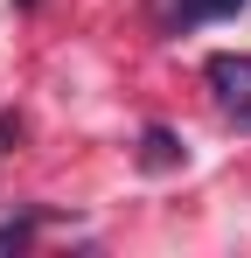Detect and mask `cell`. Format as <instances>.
Returning a JSON list of instances; mask_svg holds the SVG:
<instances>
[{"instance_id":"3957f363","label":"cell","mask_w":251,"mask_h":258,"mask_svg":"<svg viewBox=\"0 0 251 258\" xmlns=\"http://www.w3.org/2000/svg\"><path fill=\"white\" fill-rule=\"evenodd\" d=\"M181 161H189V147H181V133H174V126H161V119L140 126V174H174Z\"/></svg>"},{"instance_id":"277c9868","label":"cell","mask_w":251,"mask_h":258,"mask_svg":"<svg viewBox=\"0 0 251 258\" xmlns=\"http://www.w3.org/2000/svg\"><path fill=\"white\" fill-rule=\"evenodd\" d=\"M35 244V216H7L0 223V251H28Z\"/></svg>"},{"instance_id":"6da1fadb","label":"cell","mask_w":251,"mask_h":258,"mask_svg":"<svg viewBox=\"0 0 251 258\" xmlns=\"http://www.w3.org/2000/svg\"><path fill=\"white\" fill-rule=\"evenodd\" d=\"M244 0H147V21L161 28V35H189V28H203V21H223V14H237Z\"/></svg>"},{"instance_id":"7a4b0ae2","label":"cell","mask_w":251,"mask_h":258,"mask_svg":"<svg viewBox=\"0 0 251 258\" xmlns=\"http://www.w3.org/2000/svg\"><path fill=\"white\" fill-rule=\"evenodd\" d=\"M203 77H209V91H216L230 112H244V105H251V56H230V49H223V56H209V63H203Z\"/></svg>"},{"instance_id":"5b68a950","label":"cell","mask_w":251,"mask_h":258,"mask_svg":"<svg viewBox=\"0 0 251 258\" xmlns=\"http://www.w3.org/2000/svg\"><path fill=\"white\" fill-rule=\"evenodd\" d=\"M21 133H28V119H21V112H14V105H7V112H0V154H7V147H14V140H21Z\"/></svg>"},{"instance_id":"8992f818","label":"cell","mask_w":251,"mask_h":258,"mask_svg":"<svg viewBox=\"0 0 251 258\" xmlns=\"http://www.w3.org/2000/svg\"><path fill=\"white\" fill-rule=\"evenodd\" d=\"M237 126H251V105H244V112H237Z\"/></svg>"}]
</instances>
